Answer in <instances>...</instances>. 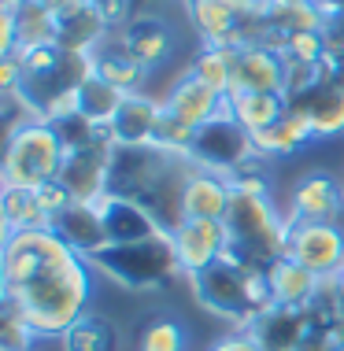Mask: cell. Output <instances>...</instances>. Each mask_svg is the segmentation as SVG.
<instances>
[{"label": "cell", "instance_id": "obj_4", "mask_svg": "<svg viewBox=\"0 0 344 351\" xmlns=\"http://www.w3.org/2000/svg\"><path fill=\"white\" fill-rule=\"evenodd\" d=\"M82 255L63 241L52 226L45 230H15L4 233V248H0V281L4 292L26 289L34 278L52 270H63L71 263H78Z\"/></svg>", "mask_w": 344, "mask_h": 351}, {"label": "cell", "instance_id": "obj_37", "mask_svg": "<svg viewBox=\"0 0 344 351\" xmlns=\"http://www.w3.org/2000/svg\"><path fill=\"white\" fill-rule=\"evenodd\" d=\"M271 4H274V0H271Z\"/></svg>", "mask_w": 344, "mask_h": 351}, {"label": "cell", "instance_id": "obj_31", "mask_svg": "<svg viewBox=\"0 0 344 351\" xmlns=\"http://www.w3.org/2000/svg\"><path fill=\"white\" fill-rule=\"evenodd\" d=\"M89 8L97 12V19L108 26L111 34H119L122 26L133 19V0H89Z\"/></svg>", "mask_w": 344, "mask_h": 351}, {"label": "cell", "instance_id": "obj_19", "mask_svg": "<svg viewBox=\"0 0 344 351\" xmlns=\"http://www.w3.org/2000/svg\"><path fill=\"white\" fill-rule=\"evenodd\" d=\"M311 137H314L311 111L303 108V104H293L274 126H266L263 134H252V145H255V156L285 159V156H293V152H300Z\"/></svg>", "mask_w": 344, "mask_h": 351}, {"label": "cell", "instance_id": "obj_26", "mask_svg": "<svg viewBox=\"0 0 344 351\" xmlns=\"http://www.w3.org/2000/svg\"><path fill=\"white\" fill-rule=\"evenodd\" d=\"M233 67H237V52L233 49H218V45H200V52L193 56L185 74H193L204 85H211L215 93L229 97L233 89Z\"/></svg>", "mask_w": 344, "mask_h": 351}, {"label": "cell", "instance_id": "obj_24", "mask_svg": "<svg viewBox=\"0 0 344 351\" xmlns=\"http://www.w3.org/2000/svg\"><path fill=\"white\" fill-rule=\"evenodd\" d=\"M311 111V126L314 137H341L344 134V74L330 78L326 85L311 93V97L296 100Z\"/></svg>", "mask_w": 344, "mask_h": 351}, {"label": "cell", "instance_id": "obj_12", "mask_svg": "<svg viewBox=\"0 0 344 351\" xmlns=\"http://www.w3.org/2000/svg\"><path fill=\"white\" fill-rule=\"evenodd\" d=\"M100 218H104L111 248H119V244H145V241H156V237H167V230L145 211V207L133 200V196H122V193L104 196Z\"/></svg>", "mask_w": 344, "mask_h": 351}, {"label": "cell", "instance_id": "obj_2", "mask_svg": "<svg viewBox=\"0 0 344 351\" xmlns=\"http://www.w3.org/2000/svg\"><path fill=\"white\" fill-rule=\"evenodd\" d=\"M189 23L200 37V45L241 52L244 45H271L278 49L282 37L266 23L263 0H185Z\"/></svg>", "mask_w": 344, "mask_h": 351}, {"label": "cell", "instance_id": "obj_34", "mask_svg": "<svg viewBox=\"0 0 344 351\" xmlns=\"http://www.w3.org/2000/svg\"><path fill=\"white\" fill-rule=\"evenodd\" d=\"M34 4H41L45 12H52L56 19H63V15H71V12H78V8H85L89 0H34Z\"/></svg>", "mask_w": 344, "mask_h": 351}, {"label": "cell", "instance_id": "obj_11", "mask_svg": "<svg viewBox=\"0 0 344 351\" xmlns=\"http://www.w3.org/2000/svg\"><path fill=\"white\" fill-rule=\"evenodd\" d=\"M229 204H233V178L218 170L189 167L181 182V218H211L226 222Z\"/></svg>", "mask_w": 344, "mask_h": 351}, {"label": "cell", "instance_id": "obj_18", "mask_svg": "<svg viewBox=\"0 0 344 351\" xmlns=\"http://www.w3.org/2000/svg\"><path fill=\"white\" fill-rule=\"evenodd\" d=\"M159 119H163V104L141 97V93H130V97L122 100L115 122H111V141L115 145H126V148L156 145Z\"/></svg>", "mask_w": 344, "mask_h": 351}, {"label": "cell", "instance_id": "obj_8", "mask_svg": "<svg viewBox=\"0 0 344 351\" xmlns=\"http://www.w3.org/2000/svg\"><path fill=\"white\" fill-rule=\"evenodd\" d=\"M111 156H115V141L108 134L67 148L60 182L74 196V204H100L111 193Z\"/></svg>", "mask_w": 344, "mask_h": 351}, {"label": "cell", "instance_id": "obj_21", "mask_svg": "<svg viewBox=\"0 0 344 351\" xmlns=\"http://www.w3.org/2000/svg\"><path fill=\"white\" fill-rule=\"evenodd\" d=\"M122 100H126L122 89H115V85L100 82L97 74H89V78L74 89V115L85 119L97 134H111V122L119 115Z\"/></svg>", "mask_w": 344, "mask_h": 351}, {"label": "cell", "instance_id": "obj_10", "mask_svg": "<svg viewBox=\"0 0 344 351\" xmlns=\"http://www.w3.org/2000/svg\"><path fill=\"white\" fill-rule=\"evenodd\" d=\"M285 218L289 222H341L344 218V185L330 170H308L293 185Z\"/></svg>", "mask_w": 344, "mask_h": 351}, {"label": "cell", "instance_id": "obj_17", "mask_svg": "<svg viewBox=\"0 0 344 351\" xmlns=\"http://www.w3.org/2000/svg\"><path fill=\"white\" fill-rule=\"evenodd\" d=\"M266 278H271V296H274V307H289V311H311L319 303L326 281L314 278L311 270H303L300 263L293 259H274L266 267Z\"/></svg>", "mask_w": 344, "mask_h": 351}, {"label": "cell", "instance_id": "obj_33", "mask_svg": "<svg viewBox=\"0 0 344 351\" xmlns=\"http://www.w3.org/2000/svg\"><path fill=\"white\" fill-rule=\"evenodd\" d=\"M207 351H266L260 340H255L252 329H233V333H226V337H218Z\"/></svg>", "mask_w": 344, "mask_h": 351}, {"label": "cell", "instance_id": "obj_20", "mask_svg": "<svg viewBox=\"0 0 344 351\" xmlns=\"http://www.w3.org/2000/svg\"><path fill=\"white\" fill-rule=\"evenodd\" d=\"M89 67H93V74H97L100 82L122 89L126 97H130V93H141V85H145V78H148V67H141V63L122 49L119 37H115V41L104 37L97 49L89 52Z\"/></svg>", "mask_w": 344, "mask_h": 351}, {"label": "cell", "instance_id": "obj_29", "mask_svg": "<svg viewBox=\"0 0 344 351\" xmlns=\"http://www.w3.org/2000/svg\"><path fill=\"white\" fill-rule=\"evenodd\" d=\"M278 52L289 63L319 67V63H330V34L326 30H289V34H282Z\"/></svg>", "mask_w": 344, "mask_h": 351}, {"label": "cell", "instance_id": "obj_16", "mask_svg": "<svg viewBox=\"0 0 344 351\" xmlns=\"http://www.w3.org/2000/svg\"><path fill=\"white\" fill-rule=\"evenodd\" d=\"M52 230L89 263L100 259V255L111 248L104 218H100V204H71L67 211H60L52 218Z\"/></svg>", "mask_w": 344, "mask_h": 351}, {"label": "cell", "instance_id": "obj_25", "mask_svg": "<svg viewBox=\"0 0 344 351\" xmlns=\"http://www.w3.org/2000/svg\"><path fill=\"white\" fill-rule=\"evenodd\" d=\"M0 215H4V233L45 230V226H52V215L41 207V200H37L34 189L4 185V193H0Z\"/></svg>", "mask_w": 344, "mask_h": 351}, {"label": "cell", "instance_id": "obj_15", "mask_svg": "<svg viewBox=\"0 0 344 351\" xmlns=\"http://www.w3.org/2000/svg\"><path fill=\"white\" fill-rule=\"evenodd\" d=\"M163 108H167V115H174L178 122L200 130V126H207V122H215L218 115H226V97L215 93L211 85H204L200 78H193V74H181V78L170 85Z\"/></svg>", "mask_w": 344, "mask_h": 351}, {"label": "cell", "instance_id": "obj_28", "mask_svg": "<svg viewBox=\"0 0 344 351\" xmlns=\"http://www.w3.org/2000/svg\"><path fill=\"white\" fill-rule=\"evenodd\" d=\"M15 30H19V49L60 45V19H56L52 12H45L41 4H34V0H26V4L15 12Z\"/></svg>", "mask_w": 344, "mask_h": 351}, {"label": "cell", "instance_id": "obj_35", "mask_svg": "<svg viewBox=\"0 0 344 351\" xmlns=\"http://www.w3.org/2000/svg\"><path fill=\"white\" fill-rule=\"evenodd\" d=\"M337 289H341V296H344V274H341V278H337Z\"/></svg>", "mask_w": 344, "mask_h": 351}, {"label": "cell", "instance_id": "obj_3", "mask_svg": "<svg viewBox=\"0 0 344 351\" xmlns=\"http://www.w3.org/2000/svg\"><path fill=\"white\" fill-rule=\"evenodd\" d=\"M67 159V141L60 126L49 119H23L12 126L4 148V185L15 189H41L56 182Z\"/></svg>", "mask_w": 344, "mask_h": 351}, {"label": "cell", "instance_id": "obj_6", "mask_svg": "<svg viewBox=\"0 0 344 351\" xmlns=\"http://www.w3.org/2000/svg\"><path fill=\"white\" fill-rule=\"evenodd\" d=\"M285 259L322 281H337L344 274V222H289Z\"/></svg>", "mask_w": 344, "mask_h": 351}, {"label": "cell", "instance_id": "obj_7", "mask_svg": "<svg viewBox=\"0 0 344 351\" xmlns=\"http://www.w3.org/2000/svg\"><path fill=\"white\" fill-rule=\"evenodd\" d=\"M189 159H193V167L218 170V174L233 178L237 170H244L255 159V145H252V134L226 111V115H218L215 122L196 130Z\"/></svg>", "mask_w": 344, "mask_h": 351}, {"label": "cell", "instance_id": "obj_22", "mask_svg": "<svg viewBox=\"0 0 344 351\" xmlns=\"http://www.w3.org/2000/svg\"><path fill=\"white\" fill-rule=\"evenodd\" d=\"M289 108H293V100L285 93H229L226 97V111L241 122L248 134H263Z\"/></svg>", "mask_w": 344, "mask_h": 351}, {"label": "cell", "instance_id": "obj_1", "mask_svg": "<svg viewBox=\"0 0 344 351\" xmlns=\"http://www.w3.org/2000/svg\"><path fill=\"white\" fill-rule=\"evenodd\" d=\"M4 307L19 311L37 337H63L93 307V263L78 259L34 278L19 292H4Z\"/></svg>", "mask_w": 344, "mask_h": 351}, {"label": "cell", "instance_id": "obj_14", "mask_svg": "<svg viewBox=\"0 0 344 351\" xmlns=\"http://www.w3.org/2000/svg\"><path fill=\"white\" fill-rule=\"evenodd\" d=\"M289 60L271 45H244L237 52L233 89L229 93H285Z\"/></svg>", "mask_w": 344, "mask_h": 351}, {"label": "cell", "instance_id": "obj_5", "mask_svg": "<svg viewBox=\"0 0 344 351\" xmlns=\"http://www.w3.org/2000/svg\"><path fill=\"white\" fill-rule=\"evenodd\" d=\"M93 267L104 270L111 281H119L122 289L130 292H145L148 285H163L170 274L178 270L174 248H170V233L156 237V241L145 244H119V248H108L100 259H93Z\"/></svg>", "mask_w": 344, "mask_h": 351}, {"label": "cell", "instance_id": "obj_13", "mask_svg": "<svg viewBox=\"0 0 344 351\" xmlns=\"http://www.w3.org/2000/svg\"><path fill=\"white\" fill-rule=\"evenodd\" d=\"M119 41L141 67L156 71L159 63H167L174 56V45H178V34L174 26L167 23L163 15H133L126 26L119 30Z\"/></svg>", "mask_w": 344, "mask_h": 351}, {"label": "cell", "instance_id": "obj_27", "mask_svg": "<svg viewBox=\"0 0 344 351\" xmlns=\"http://www.w3.org/2000/svg\"><path fill=\"white\" fill-rule=\"evenodd\" d=\"M193 337H189V326L174 315H152L141 322L137 329V351H189Z\"/></svg>", "mask_w": 344, "mask_h": 351}, {"label": "cell", "instance_id": "obj_23", "mask_svg": "<svg viewBox=\"0 0 344 351\" xmlns=\"http://www.w3.org/2000/svg\"><path fill=\"white\" fill-rule=\"evenodd\" d=\"M119 344H122L119 326L104 311H93V307L60 337L63 351H119Z\"/></svg>", "mask_w": 344, "mask_h": 351}, {"label": "cell", "instance_id": "obj_36", "mask_svg": "<svg viewBox=\"0 0 344 351\" xmlns=\"http://www.w3.org/2000/svg\"><path fill=\"white\" fill-rule=\"evenodd\" d=\"M333 351H344V340H337V344H333Z\"/></svg>", "mask_w": 344, "mask_h": 351}, {"label": "cell", "instance_id": "obj_32", "mask_svg": "<svg viewBox=\"0 0 344 351\" xmlns=\"http://www.w3.org/2000/svg\"><path fill=\"white\" fill-rule=\"evenodd\" d=\"M34 193H37V200H41V207H45V211H49L52 218L74 204V196L67 193V185L60 182V178H56V182H45L41 189H34Z\"/></svg>", "mask_w": 344, "mask_h": 351}, {"label": "cell", "instance_id": "obj_30", "mask_svg": "<svg viewBox=\"0 0 344 351\" xmlns=\"http://www.w3.org/2000/svg\"><path fill=\"white\" fill-rule=\"evenodd\" d=\"M37 340L41 337L30 329V322L19 315V311L4 307V318H0V351H30Z\"/></svg>", "mask_w": 344, "mask_h": 351}, {"label": "cell", "instance_id": "obj_9", "mask_svg": "<svg viewBox=\"0 0 344 351\" xmlns=\"http://www.w3.org/2000/svg\"><path fill=\"white\" fill-rule=\"evenodd\" d=\"M170 248H174L181 278H193V274H204L207 267H215V263L226 259L229 248H233V237H229L226 222L181 218L174 230H170Z\"/></svg>", "mask_w": 344, "mask_h": 351}]
</instances>
